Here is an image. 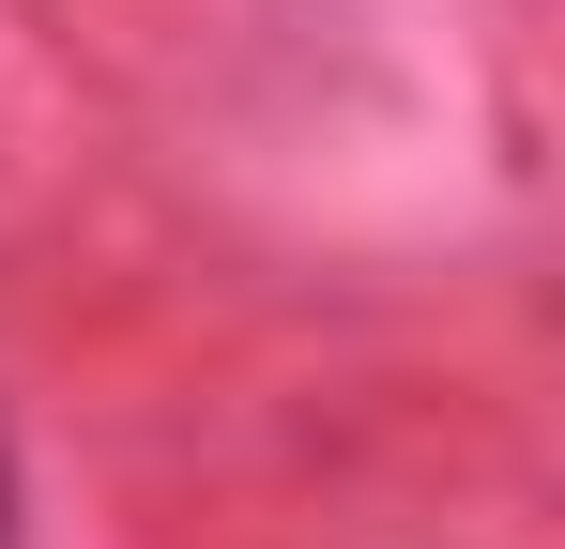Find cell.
<instances>
[{
	"label": "cell",
	"instance_id": "6da1fadb",
	"mask_svg": "<svg viewBox=\"0 0 565 549\" xmlns=\"http://www.w3.org/2000/svg\"><path fill=\"white\" fill-rule=\"evenodd\" d=\"M0 549H15V428H0Z\"/></svg>",
	"mask_w": 565,
	"mask_h": 549
}]
</instances>
